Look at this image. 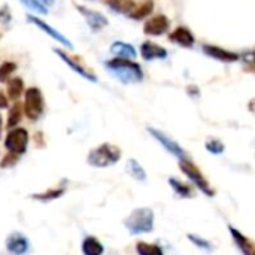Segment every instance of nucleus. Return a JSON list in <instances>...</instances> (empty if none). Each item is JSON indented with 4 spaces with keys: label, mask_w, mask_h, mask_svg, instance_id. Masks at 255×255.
Wrapping results in <instances>:
<instances>
[{
    "label": "nucleus",
    "mask_w": 255,
    "mask_h": 255,
    "mask_svg": "<svg viewBox=\"0 0 255 255\" xmlns=\"http://www.w3.org/2000/svg\"><path fill=\"white\" fill-rule=\"evenodd\" d=\"M126 169H127V173H128L133 179H136V181H139V182L146 181V172H145V169L142 167V164H140L137 160L130 158V160L127 161Z\"/></svg>",
    "instance_id": "b1692460"
},
{
    "label": "nucleus",
    "mask_w": 255,
    "mask_h": 255,
    "mask_svg": "<svg viewBox=\"0 0 255 255\" xmlns=\"http://www.w3.org/2000/svg\"><path fill=\"white\" fill-rule=\"evenodd\" d=\"M81 251L84 255H103L105 253V247L102 245V242L94 238V236H87L82 241L81 245Z\"/></svg>",
    "instance_id": "6ab92c4d"
},
{
    "label": "nucleus",
    "mask_w": 255,
    "mask_h": 255,
    "mask_svg": "<svg viewBox=\"0 0 255 255\" xmlns=\"http://www.w3.org/2000/svg\"><path fill=\"white\" fill-rule=\"evenodd\" d=\"M111 52L115 55V57H120V58H130V60H134L137 57V51L136 48L128 43V42H123V40H117L111 45Z\"/></svg>",
    "instance_id": "a211bd4d"
},
{
    "label": "nucleus",
    "mask_w": 255,
    "mask_h": 255,
    "mask_svg": "<svg viewBox=\"0 0 255 255\" xmlns=\"http://www.w3.org/2000/svg\"><path fill=\"white\" fill-rule=\"evenodd\" d=\"M103 1L115 13H126V15H128V12L133 9L136 3L134 0H103Z\"/></svg>",
    "instance_id": "5701e85b"
},
{
    "label": "nucleus",
    "mask_w": 255,
    "mask_h": 255,
    "mask_svg": "<svg viewBox=\"0 0 255 255\" xmlns=\"http://www.w3.org/2000/svg\"><path fill=\"white\" fill-rule=\"evenodd\" d=\"M28 248H30V242L22 233L13 232L6 239V250H7L9 254L24 255L27 254Z\"/></svg>",
    "instance_id": "4468645a"
},
{
    "label": "nucleus",
    "mask_w": 255,
    "mask_h": 255,
    "mask_svg": "<svg viewBox=\"0 0 255 255\" xmlns=\"http://www.w3.org/2000/svg\"><path fill=\"white\" fill-rule=\"evenodd\" d=\"M136 253L137 255H164L161 247L155 244H146V242H137Z\"/></svg>",
    "instance_id": "a878e982"
},
{
    "label": "nucleus",
    "mask_w": 255,
    "mask_h": 255,
    "mask_svg": "<svg viewBox=\"0 0 255 255\" xmlns=\"http://www.w3.org/2000/svg\"><path fill=\"white\" fill-rule=\"evenodd\" d=\"M126 229L131 235H145L154 230V212L151 208H137L126 220Z\"/></svg>",
    "instance_id": "7ed1b4c3"
},
{
    "label": "nucleus",
    "mask_w": 255,
    "mask_h": 255,
    "mask_svg": "<svg viewBox=\"0 0 255 255\" xmlns=\"http://www.w3.org/2000/svg\"><path fill=\"white\" fill-rule=\"evenodd\" d=\"M22 91H24V81H22V78L15 76V78H10L6 82V93H7V97L10 100L18 102V99L22 96Z\"/></svg>",
    "instance_id": "aec40b11"
},
{
    "label": "nucleus",
    "mask_w": 255,
    "mask_h": 255,
    "mask_svg": "<svg viewBox=\"0 0 255 255\" xmlns=\"http://www.w3.org/2000/svg\"><path fill=\"white\" fill-rule=\"evenodd\" d=\"M167 39H169V42H172L178 46H182V48H193L196 43V37H194L193 31L184 25H179L175 30H172L169 33Z\"/></svg>",
    "instance_id": "f8f14e48"
},
{
    "label": "nucleus",
    "mask_w": 255,
    "mask_h": 255,
    "mask_svg": "<svg viewBox=\"0 0 255 255\" xmlns=\"http://www.w3.org/2000/svg\"><path fill=\"white\" fill-rule=\"evenodd\" d=\"M76 9L85 18V22L88 24V27L93 31H100L102 28H105L109 24L108 18L99 10H93V9H90L87 6H82V4H76Z\"/></svg>",
    "instance_id": "1a4fd4ad"
},
{
    "label": "nucleus",
    "mask_w": 255,
    "mask_h": 255,
    "mask_svg": "<svg viewBox=\"0 0 255 255\" xmlns=\"http://www.w3.org/2000/svg\"><path fill=\"white\" fill-rule=\"evenodd\" d=\"M229 232L232 239L235 241L238 250L242 253V255H255V242L251 241L248 236H245L242 232H239L236 227L229 226Z\"/></svg>",
    "instance_id": "dca6fc26"
},
{
    "label": "nucleus",
    "mask_w": 255,
    "mask_h": 255,
    "mask_svg": "<svg viewBox=\"0 0 255 255\" xmlns=\"http://www.w3.org/2000/svg\"><path fill=\"white\" fill-rule=\"evenodd\" d=\"M22 112H24V105L19 103V102H15L13 106H12V108L9 109V112H7V121H6L7 130L15 128V127L21 123V120H22Z\"/></svg>",
    "instance_id": "4be33fe9"
},
{
    "label": "nucleus",
    "mask_w": 255,
    "mask_h": 255,
    "mask_svg": "<svg viewBox=\"0 0 255 255\" xmlns=\"http://www.w3.org/2000/svg\"><path fill=\"white\" fill-rule=\"evenodd\" d=\"M202 49L208 57L218 60V61H223V63H235V61H239V58H241V55L238 52H233V51H229L226 48L211 45V43H205L202 46Z\"/></svg>",
    "instance_id": "9b49d317"
},
{
    "label": "nucleus",
    "mask_w": 255,
    "mask_h": 255,
    "mask_svg": "<svg viewBox=\"0 0 255 255\" xmlns=\"http://www.w3.org/2000/svg\"><path fill=\"white\" fill-rule=\"evenodd\" d=\"M16 63L13 61H3L0 64V84L7 82L10 79V76L16 72Z\"/></svg>",
    "instance_id": "bb28decb"
},
{
    "label": "nucleus",
    "mask_w": 255,
    "mask_h": 255,
    "mask_svg": "<svg viewBox=\"0 0 255 255\" xmlns=\"http://www.w3.org/2000/svg\"><path fill=\"white\" fill-rule=\"evenodd\" d=\"M154 0H140L137 3H134L133 9L128 12V18L134 19V21H140V19H145L148 18L152 12H154Z\"/></svg>",
    "instance_id": "f3484780"
},
{
    "label": "nucleus",
    "mask_w": 255,
    "mask_h": 255,
    "mask_svg": "<svg viewBox=\"0 0 255 255\" xmlns=\"http://www.w3.org/2000/svg\"><path fill=\"white\" fill-rule=\"evenodd\" d=\"M169 185L172 187V190L182 199H191L194 196V188L182 181H179L178 178H169Z\"/></svg>",
    "instance_id": "412c9836"
},
{
    "label": "nucleus",
    "mask_w": 255,
    "mask_h": 255,
    "mask_svg": "<svg viewBox=\"0 0 255 255\" xmlns=\"http://www.w3.org/2000/svg\"><path fill=\"white\" fill-rule=\"evenodd\" d=\"M1 130H3V118L0 115V137H1Z\"/></svg>",
    "instance_id": "c9c22d12"
},
{
    "label": "nucleus",
    "mask_w": 255,
    "mask_h": 255,
    "mask_svg": "<svg viewBox=\"0 0 255 255\" xmlns=\"http://www.w3.org/2000/svg\"><path fill=\"white\" fill-rule=\"evenodd\" d=\"M40 1H42L43 4H46V3H48V4H52V3H54V0H40Z\"/></svg>",
    "instance_id": "e433bc0d"
},
{
    "label": "nucleus",
    "mask_w": 255,
    "mask_h": 255,
    "mask_svg": "<svg viewBox=\"0 0 255 255\" xmlns=\"http://www.w3.org/2000/svg\"><path fill=\"white\" fill-rule=\"evenodd\" d=\"M105 67L111 72V75H114L121 84H126V85L139 84L145 78L142 66L130 58L115 57L112 60H108L105 63Z\"/></svg>",
    "instance_id": "f257e3e1"
},
{
    "label": "nucleus",
    "mask_w": 255,
    "mask_h": 255,
    "mask_svg": "<svg viewBox=\"0 0 255 255\" xmlns=\"http://www.w3.org/2000/svg\"><path fill=\"white\" fill-rule=\"evenodd\" d=\"M27 21L28 22H31V24H34L37 28H40L42 31H45L48 36H51L54 40H57L58 43H61V45H64L66 48H73V43L63 34V33H60L58 30H55V28H52L49 24H46L43 19H40V18H37V16H34V15H27Z\"/></svg>",
    "instance_id": "9d476101"
},
{
    "label": "nucleus",
    "mask_w": 255,
    "mask_h": 255,
    "mask_svg": "<svg viewBox=\"0 0 255 255\" xmlns=\"http://www.w3.org/2000/svg\"><path fill=\"white\" fill-rule=\"evenodd\" d=\"M242 60L245 61L247 66L255 67V49H253V51H247V52L242 55Z\"/></svg>",
    "instance_id": "473e14b6"
},
{
    "label": "nucleus",
    "mask_w": 255,
    "mask_h": 255,
    "mask_svg": "<svg viewBox=\"0 0 255 255\" xmlns=\"http://www.w3.org/2000/svg\"><path fill=\"white\" fill-rule=\"evenodd\" d=\"M12 19V13H10V9L7 4H1L0 6V24L3 25H7Z\"/></svg>",
    "instance_id": "2f4dec72"
},
{
    "label": "nucleus",
    "mask_w": 255,
    "mask_h": 255,
    "mask_svg": "<svg viewBox=\"0 0 255 255\" xmlns=\"http://www.w3.org/2000/svg\"><path fill=\"white\" fill-rule=\"evenodd\" d=\"M140 55L145 61H152V60H166L169 57V51L152 42V40H145L142 45H140Z\"/></svg>",
    "instance_id": "ddd939ff"
},
{
    "label": "nucleus",
    "mask_w": 255,
    "mask_h": 255,
    "mask_svg": "<svg viewBox=\"0 0 255 255\" xmlns=\"http://www.w3.org/2000/svg\"><path fill=\"white\" fill-rule=\"evenodd\" d=\"M187 94L193 99H199L200 97V88L196 85H188L187 87Z\"/></svg>",
    "instance_id": "72a5a7b5"
},
{
    "label": "nucleus",
    "mask_w": 255,
    "mask_h": 255,
    "mask_svg": "<svg viewBox=\"0 0 255 255\" xmlns=\"http://www.w3.org/2000/svg\"><path fill=\"white\" fill-rule=\"evenodd\" d=\"M45 112L43 94L37 87H30L24 93V114L30 121H37Z\"/></svg>",
    "instance_id": "39448f33"
},
{
    "label": "nucleus",
    "mask_w": 255,
    "mask_h": 255,
    "mask_svg": "<svg viewBox=\"0 0 255 255\" xmlns=\"http://www.w3.org/2000/svg\"><path fill=\"white\" fill-rule=\"evenodd\" d=\"M54 52L61 58V61L63 63H66L75 73H78L79 76H82L84 79H87V81H90V82H97V76L94 75V73H91L90 70H87L84 66H81L73 57H70L69 54H66L63 49H57V48H54Z\"/></svg>",
    "instance_id": "2eb2a0df"
},
{
    "label": "nucleus",
    "mask_w": 255,
    "mask_h": 255,
    "mask_svg": "<svg viewBox=\"0 0 255 255\" xmlns=\"http://www.w3.org/2000/svg\"><path fill=\"white\" fill-rule=\"evenodd\" d=\"M18 160H19V155H16V154H12V152H7L3 158H1V161H0V167L1 169H9V167H13L16 163H18Z\"/></svg>",
    "instance_id": "7c9ffc66"
},
{
    "label": "nucleus",
    "mask_w": 255,
    "mask_h": 255,
    "mask_svg": "<svg viewBox=\"0 0 255 255\" xmlns=\"http://www.w3.org/2000/svg\"><path fill=\"white\" fill-rule=\"evenodd\" d=\"M121 158V149L112 143H102L91 149L87 157V163L93 167H109L120 161Z\"/></svg>",
    "instance_id": "f03ea898"
},
{
    "label": "nucleus",
    "mask_w": 255,
    "mask_h": 255,
    "mask_svg": "<svg viewBox=\"0 0 255 255\" xmlns=\"http://www.w3.org/2000/svg\"><path fill=\"white\" fill-rule=\"evenodd\" d=\"M21 3L28 7L30 10H33L34 13H40V15H46L48 13V6L43 4L40 0H21Z\"/></svg>",
    "instance_id": "c756f323"
},
{
    "label": "nucleus",
    "mask_w": 255,
    "mask_h": 255,
    "mask_svg": "<svg viewBox=\"0 0 255 255\" xmlns=\"http://www.w3.org/2000/svg\"><path fill=\"white\" fill-rule=\"evenodd\" d=\"M28 146V131L22 127H15L10 128L4 137V148L7 149V152L16 154V155H22L25 154Z\"/></svg>",
    "instance_id": "423d86ee"
},
{
    "label": "nucleus",
    "mask_w": 255,
    "mask_h": 255,
    "mask_svg": "<svg viewBox=\"0 0 255 255\" xmlns=\"http://www.w3.org/2000/svg\"><path fill=\"white\" fill-rule=\"evenodd\" d=\"M179 169L181 172L190 179V182L197 188L200 190L203 194H206L208 197H214L215 196V190L211 187L209 181L203 176L202 170L190 160V158H184V160H179Z\"/></svg>",
    "instance_id": "20e7f679"
},
{
    "label": "nucleus",
    "mask_w": 255,
    "mask_h": 255,
    "mask_svg": "<svg viewBox=\"0 0 255 255\" xmlns=\"http://www.w3.org/2000/svg\"><path fill=\"white\" fill-rule=\"evenodd\" d=\"M148 131H149V134L169 152V154H172L173 157H176V158H179V160H184V158H188V154H187V151L175 140V139H172L170 136H167L164 131H161V130H157V128H154V127H149L148 128Z\"/></svg>",
    "instance_id": "0eeeda50"
},
{
    "label": "nucleus",
    "mask_w": 255,
    "mask_h": 255,
    "mask_svg": "<svg viewBox=\"0 0 255 255\" xmlns=\"http://www.w3.org/2000/svg\"><path fill=\"white\" fill-rule=\"evenodd\" d=\"M205 148H206L208 152H211L214 155H220V154H223L226 151V145L223 143V140H220L217 137L208 139L206 143H205Z\"/></svg>",
    "instance_id": "cd10ccee"
},
{
    "label": "nucleus",
    "mask_w": 255,
    "mask_h": 255,
    "mask_svg": "<svg viewBox=\"0 0 255 255\" xmlns=\"http://www.w3.org/2000/svg\"><path fill=\"white\" fill-rule=\"evenodd\" d=\"M169 28H170V19L164 13L154 15L148 18L143 24V33L146 36H154V37L166 34Z\"/></svg>",
    "instance_id": "6e6552de"
},
{
    "label": "nucleus",
    "mask_w": 255,
    "mask_h": 255,
    "mask_svg": "<svg viewBox=\"0 0 255 255\" xmlns=\"http://www.w3.org/2000/svg\"><path fill=\"white\" fill-rule=\"evenodd\" d=\"M64 193H66V188H52V190H48V191H43V193L33 194L31 197L34 200H39V202H51V200L60 199Z\"/></svg>",
    "instance_id": "393cba45"
},
{
    "label": "nucleus",
    "mask_w": 255,
    "mask_h": 255,
    "mask_svg": "<svg viewBox=\"0 0 255 255\" xmlns=\"http://www.w3.org/2000/svg\"><path fill=\"white\" fill-rule=\"evenodd\" d=\"M188 241H190L193 245H196L197 248L203 250V251H208V253H212V251H214L212 242H209L208 239H205V238H202V236H199V235L190 233V235H188Z\"/></svg>",
    "instance_id": "c85d7f7f"
},
{
    "label": "nucleus",
    "mask_w": 255,
    "mask_h": 255,
    "mask_svg": "<svg viewBox=\"0 0 255 255\" xmlns=\"http://www.w3.org/2000/svg\"><path fill=\"white\" fill-rule=\"evenodd\" d=\"M9 108V97L4 96L3 91H0V109H7Z\"/></svg>",
    "instance_id": "f704fd0d"
}]
</instances>
